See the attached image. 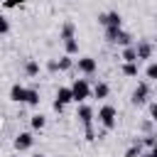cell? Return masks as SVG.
I'll list each match as a JSON object with an SVG mask.
<instances>
[{
  "label": "cell",
  "instance_id": "cell-1",
  "mask_svg": "<svg viewBox=\"0 0 157 157\" xmlns=\"http://www.w3.org/2000/svg\"><path fill=\"white\" fill-rule=\"evenodd\" d=\"M96 120H98V125L103 130H115V125H118V110H115V105L103 103L98 108V113H96Z\"/></svg>",
  "mask_w": 157,
  "mask_h": 157
},
{
  "label": "cell",
  "instance_id": "cell-2",
  "mask_svg": "<svg viewBox=\"0 0 157 157\" xmlns=\"http://www.w3.org/2000/svg\"><path fill=\"white\" fill-rule=\"evenodd\" d=\"M71 91H74V103H76V105H78V103H86V101L93 96V88H91L88 78H74Z\"/></svg>",
  "mask_w": 157,
  "mask_h": 157
},
{
  "label": "cell",
  "instance_id": "cell-3",
  "mask_svg": "<svg viewBox=\"0 0 157 157\" xmlns=\"http://www.w3.org/2000/svg\"><path fill=\"white\" fill-rule=\"evenodd\" d=\"M147 98H150V81L142 78V81H137V86H135V91L130 96V103L132 105H145Z\"/></svg>",
  "mask_w": 157,
  "mask_h": 157
},
{
  "label": "cell",
  "instance_id": "cell-4",
  "mask_svg": "<svg viewBox=\"0 0 157 157\" xmlns=\"http://www.w3.org/2000/svg\"><path fill=\"white\" fill-rule=\"evenodd\" d=\"M98 25L105 29V27H123V15L118 10H108V12H101L98 15Z\"/></svg>",
  "mask_w": 157,
  "mask_h": 157
},
{
  "label": "cell",
  "instance_id": "cell-5",
  "mask_svg": "<svg viewBox=\"0 0 157 157\" xmlns=\"http://www.w3.org/2000/svg\"><path fill=\"white\" fill-rule=\"evenodd\" d=\"M76 118H78V123H81L83 128H93L96 110H93L88 103H78V108H76Z\"/></svg>",
  "mask_w": 157,
  "mask_h": 157
},
{
  "label": "cell",
  "instance_id": "cell-6",
  "mask_svg": "<svg viewBox=\"0 0 157 157\" xmlns=\"http://www.w3.org/2000/svg\"><path fill=\"white\" fill-rule=\"evenodd\" d=\"M135 52H137V64L140 61H150L155 54V44L150 39H137L135 42Z\"/></svg>",
  "mask_w": 157,
  "mask_h": 157
},
{
  "label": "cell",
  "instance_id": "cell-7",
  "mask_svg": "<svg viewBox=\"0 0 157 157\" xmlns=\"http://www.w3.org/2000/svg\"><path fill=\"white\" fill-rule=\"evenodd\" d=\"M83 76H93L96 71H98V61L93 59V56H78L76 59V64H74Z\"/></svg>",
  "mask_w": 157,
  "mask_h": 157
},
{
  "label": "cell",
  "instance_id": "cell-8",
  "mask_svg": "<svg viewBox=\"0 0 157 157\" xmlns=\"http://www.w3.org/2000/svg\"><path fill=\"white\" fill-rule=\"evenodd\" d=\"M15 152H27V150H32V145H34V135L29 132V130H25V132H17V137H15Z\"/></svg>",
  "mask_w": 157,
  "mask_h": 157
},
{
  "label": "cell",
  "instance_id": "cell-9",
  "mask_svg": "<svg viewBox=\"0 0 157 157\" xmlns=\"http://www.w3.org/2000/svg\"><path fill=\"white\" fill-rule=\"evenodd\" d=\"M25 98H27V86L12 83V86H10V101H12V103H25Z\"/></svg>",
  "mask_w": 157,
  "mask_h": 157
},
{
  "label": "cell",
  "instance_id": "cell-10",
  "mask_svg": "<svg viewBox=\"0 0 157 157\" xmlns=\"http://www.w3.org/2000/svg\"><path fill=\"white\" fill-rule=\"evenodd\" d=\"M59 39H61V42H66V39H76V25H74L71 20H66V22L61 25V29H59Z\"/></svg>",
  "mask_w": 157,
  "mask_h": 157
},
{
  "label": "cell",
  "instance_id": "cell-11",
  "mask_svg": "<svg viewBox=\"0 0 157 157\" xmlns=\"http://www.w3.org/2000/svg\"><path fill=\"white\" fill-rule=\"evenodd\" d=\"M54 101H59V103H64V105L74 103V91H71V86H59V88H56V98H54Z\"/></svg>",
  "mask_w": 157,
  "mask_h": 157
},
{
  "label": "cell",
  "instance_id": "cell-12",
  "mask_svg": "<svg viewBox=\"0 0 157 157\" xmlns=\"http://www.w3.org/2000/svg\"><path fill=\"white\" fill-rule=\"evenodd\" d=\"M39 101H42V98H39V88L29 86V88H27V98H25V103H27L29 108H37V105H39Z\"/></svg>",
  "mask_w": 157,
  "mask_h": 157
},
{
  "label": "cell",
  "instance_id": "cell-13",
  "mask_svg": "<svg viewBox=\"0 0 157 157\" xmlns=\"http://www.w3.org/2000/svg\"><path fill=\"white\" fill-rule=\"evenodd\" d=\"M108 93H110V86H108L105 81H98V83L93 86V96H96L98 101H103V98H108Z\"/></svg>",
  "mask_w": 157,
  "mask_h": 157
},
{
  "label": "cell",
  "instance_id": "cell-14",
  "mask_svg": "<svg viewBox=\"0 0 157 157\" xmlns=\"http://www.w3.org/2000/svg\"><path fill=\"white\" fill-rule=\"evenodd\" d=\"M39 61L37 59H27V64H25V74L29 76V78H34V76H39Z\"/></svg>",
  "mask_w": 157,
  "mask_h": 157
},
{
  "label": "cell",
  "instance_id": "cell-15",
  "mask_svg": "<svg viewBox=\"0 0 157 157\" xmlns=\"http://www.w3.org/2000/svg\"><path fill=\"white\" fill-rule=\"evenodd\" d=\"M120 71H123L125 76H130V78H135V76H137V61H123V66H120Z\"/></svg>",
  "mask_w": 157,
  "mask_h": 157
},
{
  "label": "cell",
  "instance_id": "cell-16",
  "mask_svg": "<svg viewBox=\"0 0 157 157\" xmlns=\"http://www.w3.org/2000/svg\"><path fill=\"white\" fill-rule=\"evenodd\" d=\"M120 29H123V27H105V29H103V37H105V42H110V44H115V39H118V34H120Z\"/></svg>",
  "mask_w": 157,
  "mask_h": 157
},
{
  "label": "cell",
  "instance_id": "cell-17",
  "mask_svg": "<svg viewBox=\"0 0 157 157\" xmlns=\"http://www.w3.org/2000/svg\"><path fill=\"white\" fill-rule=\"evenodd\" d=\"M132 39H135V37H132L130 32H125V29H120V34H118V39H115V44H120V47H130V44H135Z\"/></svg>",
  "mask_w": 157,
  "mask_h": 157
},
{
  "label": "cell",
  "instance_id": "cell-18",
  "mask_svg": "<svg viewBox=\"0 0 157 157\" xmlns=\"http://www.w3.org/2000/svg\"><path fill=\"white\" fill-rule=\"evenodd\" d=\"M123 61H137V52H135V44L130 47H123V54H120Z\"/></svg>",
  "mask_w": 157,
  "mask_h": 157
},
{
  "label": "cell",
  "instance_id": "cell-19",
  "mask_svg": "<svg viewBox=\"0 0 157 157\" xmlns=\"http://www.w3.org/2000/svg\"><path fill=\"white\" fill-rule=\"evenodd\" d=\"M29 125H32V130H42V128L47 125V118H44L42 113H34V115L29 118Z\"/></svg>",
  "mask_w": 157,
  "mask_h": 157
},
{
  "label": "cell",
  "instance_id": "cell-20",
  "mask_svg": "<svg viewBox=\"0 0 157 157\" xmlns=\"http://www.w3.org/2000/svg\"><path fill=\"white\" fill-rule=\"evenodd\" d=\"M74 64H76V59H71V54H64L59 59V71H69V69H74Z\"/></svg>",
  "mask_w": 157,
  "mask_h": 157
},
{
  "label": "cell",
  "instance_id": "cell-21",
  "mask_svg": "<svg viewBox=\"0 0 157 157\" xmlns=\"http://www.w3.org/2000/svg\"><path fill=\"white\" fill-rule=\"evenodd\" d=\"M64 52L71 54V56L78 54V39H66V42H64Z\"/></svg>",
  "mask_w": 157,
  "mask_h": 157
},
{
  "label": "cell",
  "instance_id": "cell-22",
  "mask_svg": "<svg viewBox=\"0 0 157 157\" xmlns=\"http://www.w3.org/2000/svg\"><path fill=\"white\" fill-rule=\"evenodd\" d=\"M145 78H147V81H157V61H150V64H147Z\"/></svg>",
  "mask_w": 157,
  "mask_h": 157
},
{
  "label": "cell",
  "instance_id": "cell-23",
  "mask_svg": "<svg viewBox=\"0 0 157 157\" xmlns=\"http://www.w3.org/2000/svg\"><path fill=\"white\" fill-rule=\"evenodd\" d=\"M140 155H142V142H135L125 150V157H140Z\"/></svg>",
  "mask_w": 157,
  "mask_h": 157
},
{
  "label": "cell",
  "instance_id": "cell-24",
  "mask_svg": "<svg viewBox=\"0 0 157 157\" xmlns=\"http://www.w3.org/2000/svg\"><path fill=\"white\" fill-rule=\"evenodd\" d=\"M147 110H150V120L157 123V101H150L147 103Z\"/></svg>",
  "mask_w": 157,
  "mask_h": 157
},
{
  "label": "cell",
  "instance_id": "cell-25",
  "mask_svg": "<svg viewBox=\"0 0 157 157\" xmlns=\"http://www.w3.org/2000/svg\"><path fill=\"white\" fill-rule=\"evenodd\" d=\"M10 32V22H7V17L0 12V34H7Z\"/></svg>",
  "mask_w": 157,
  "mask_h": 157
},
{
  "label": "cell",
  "instance_id": "cell-26",
  "mask_svg": "<svg viewBox=\"0 0 157 157\" xmlns=\"http://www.w3.org/2000/svg\"><path fill=\"white\" fill-rule=\"evenodd\" d=\"M25 2H27V0H5L2 5H5L7 10H12V7H20V5H25Z\"/></svg>",
  "mask_w": 157,
  "mask_h": 157
},
{
  "label": "cell",
  "instance_id": "cell-27",
  "mask_svg": "<svg viewBox=\"0 0 157 157\" xmlns=\"http://www.w3.org/2000/svg\"><path fill=\"white\" fill-rule=\"evenodd\" d=\"M47 69H49L52 74H56V71H59V61H56V59H52V61L47 64Z\"/></svg>",
  "mask_w": 157,
  "mask_h": 157
},
{
  "label": "cell",
  "instance_id": "cell-28",
  "mask_svg": "<svg viewBox=\"0 0 157 157\" xmlns=\"http://www.w3.org/2000/svg\"><path fill=\"white\" fill-rule=\"evenodd\" d=\"M140 157H157V142H155V147H150V152H142Z\"/></svg>",
  "mask_w": 157,
  "mask_h": 157
},
{
  "label": "cell",
  "instance_id": "cell-29",
  "mask_svg": "<svg viewBox=\"0 0 157 157\" xmlns=\"http://www.w3.org/2000/svg\"><path fill=\"white\" fill-rule=\"evenodd\" d=\"M52 108H54V110H56V113H61V110H64V108H66V105H64V103H59V101H54V103H52Z\"/></svg>",
  "mask_w": 157,
  "mask_h": 157
},
{
  "label": "cell",
  "instance_id": "cell-30",
  "mask_svg": "<svg viewBox=\"0 0 157 157\" xmlns=\"http://www.w3.org/2000/svg\"><path fill=\"white\" fill-rule=\"evenodd\" d=\"M32 157H47V155H42V152H34V155H32Z\"/></svg>",
  "mask_w": 157,
  "mask_h": 157
},
{
  "label": "cell",
  "instance_id": "cell-31",
  "mask_svg": "<svg viewBox=\"0 0 157 157\" xmlns=\"http://www.w3.org/2000/svg\"><path fill=\"white\" fill-rule=\"evenodd\" d=\"M10 157H20V152H15V155H10Z\"/></svg>",
  "mask_w": 157,
  "mask_h": 157
},
{
  "label": "cell",
  "instance_id": "cell-32",
  "mask_svg": "<svg viewBox=\"0 0 157 157\" xmlns=\"http://www.w3.org/2000/svg\"><path fill=\"white\" fill-rule=\"evenodd\" d=\"M56 157H61V155H56Z\"/></svg>",
  "mask_w": 157,
  "mask_h": 157
}]
</instances>
